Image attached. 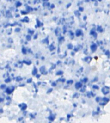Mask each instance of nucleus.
<instances>
[{
    "label": "nucleus",
    "instance_id": "nucleus-1",
    "mask_svg": "<svg viewBox=\"0 0 110 123\" xmlns=\"http://www.w3.org/2000/svg\"><path fill=\"white\" fill-rule=\"evenodd\" d=\"M102 93H104V94H107V93H109V90H110V89H109V88H108V87H104L103 88H102Z\"/></svg>",
    "mask_w": 110,
    "mask_h": 123
},
{
    "label": "nucleus",
    "instance_id": "nucleus-2",
    "mask_svg": "<svg viewBox=\"0 0 110 123\" xmlns=\"http://www.w3.org/2000/svg\"><path fill=\"white\" fill-rule=\"evenodd\" d=\"M91 49H92V50L93 52H94V51L96 50V49H97L96 44H93V45H92V47H91Z\"/></svg>",
    "mask_w": 110,
    "mask_h": 123
},
{
    "label": "nucleus",
    "instance_id": "nucleus-3",
    "mask_svg": "<svg viewBox=\"0 0 110 123\" xmlns=\"http://www.w3.org/2000/svg\"><path fill=\"white\" fill-rule=\"evenodd\" d=\"M75 86H76V88H79L82 86V84L80 83H77Z\"/></svg>",
    "mask_w": 110,
    "mask_h": 123
},
{
    "label": "nucleus",
    "instance_id": "nucleus-4",
    "mask_svg": "<svg viewBox=\"0 0 110 123\" xmlns=\"http://www.w3.org/2000/svg\"><path fill=\"white\" fill-rule=\"evenodd\" d=\"M81 33H82V32H81V30H77V32H76V34L77 36H80V34H81Z\"/></svg>",
    "mask_w": 110,
    "mask_h": 123
},
{
    "label": "nucleus",
    "instance_id": "nucleus-5",
    "mask_svg": "<svg viewBox=\"0 0 110 123\" xmlns=\"http://www.w3.org/2000/svg\"><path fill=\"white\" fill-rule=\"evenodd\" d=\"M21 5V3L18 2V3H17V5H16V6H20Z\"/></svg>",
    "mask_w": 110,
    "mask_h": 123
},
{
    "label": "nucleus",
    "instance_id": "nucleus-6",
    "mask_svg": "<svg viewBox=\"0 0 110 123\" xmlns=\"http://www.w3.org/2000/svg\"><path fill=\"white\" fill-rule=\"evenodd\" d=\"M68 49H72V44H69V45H68Z\"/></svg>",
    "mask_w": 110,
    "mask_h": 123
},
{
    "label": "nucleus",
    "instance_id": "nucleus-7",
    "mask_svg": "<svg viewBox=\"0 0 110 123\" xmlns=\"http://www.w3.org/2000/svg\"><path fill=\"white\" fill-rule=\"evenodd\" d=\"M26 38H27V39H28V40H30V36H26Z\"/></svg>",
    "mask_w": 110,
    "mask_h": 123
},
{
    "label": "nucleus",
    "instance_id": "nucleus-8",
    "mask_svg": "<svg viewBox=\"0 0 110 123\" xmlns=\"http://www.w3.org/2000/svg\"><path fill=\"white\" fill-rule=\"evenodd\" d=\"M62 74V72H59L57 73V75H60V74Z\"/></svg>",
    "mask_w": 110,
    "mask_h": 123
},
{
    "label": "nucleus",
    "instance_id": "nucleus-9",
    "mask_svg": "<svg viewBox=\"0 0 110 123\" xmlns=\"http://www.w3.org/2000/svg\"><path fill=\"white\" fill-rule=\"evenodd\" d=\"M24 50H25V49H24V48H23V53H24V54H25V53H26V52H25V51H24Z\"/></svg>",
    "mask_w": 110,
    "mask_h": 123
},
{
    "label": "nucleus",
    "instance_id": "nucleus-10",
    "mask_svg": "<svg viewBox=\"0 0 110 123\" xmlns=\"http://www.w3.org/2000/svg\"><path fill=\"white\" fill-rule=\"evenodd\" d=\"M93 88H96V89L98 88V87H97V86H95H95H93Z\"/></svg>",
    "mask_w": 110,
    "mask_h": 123
},
{
    "label": "nucleus",
    "instance_id": "nucleus-11",
    "mask_svg": "<svg viewBox=\"0 0 110 123\" xmlns=\"http://www.w3.org/2000/svg\"><path fill=\"white\" fill-rule=\"evenodd\" d=\"M10 79H6V81H6V83H8V82H9V81H10Z\"/></svg>",
    "mask_w": 110,
    "mask_h": 123
},
{
    "label": "nucleus",
    "instance_id": "nucleus-12",
    "mask_svg": "<svg viewBox=\"0 0 110 123\" xmlns=\"http://www.w3.org/2000/svg\"><path fill=\"white\" fill-rule=\"evenodd\" d=\"M32 81V79H28V83H30L31 81Z\"/></svg>",
    "mask_w": 110,
    "mask_h": 123
},
{
    "label": "nucleus",
    "instance_id": "nucleus-13",
    "mask_svg": "<svg viewBox=\"0 0 110 123\" xmlns=\"http://www.w3.org/2000/svg\"><path fill=\"white\" fill-rule=\"evenodd\" d=\"M4 86H5V85H2V86H1V88H4Z\"/></svg>",
    "mask_w": 110,
    "mask_h": 123
},
{
    "label": "nucleus",
    "instance_id": "nucleus-14",
    "mask_svg": "<svg viewBox=\"0 0 110 123\" xmlns=\"http://www.w3.org/2000/svg\"><path fill=\"white\" fill-rule=\"evenodd\" d=\"M19 28H18V29H16V31H17V32H18V31H19Z\"/></svg>",
    "mask_w": 110,
    "mask_h": 123
},
{
    "label": "nucleus",
    "instance_id": "nucleus-15",
    "mask_svg": "<svg viewBox=\"0 0 110 123\" xmlns=\"http://www.w3.org/2000/svg\"><path fill=\"white\" fill-rule=\"evenodd\" d=\"M80 10H83V8H80Z\"/></svg>",
    "mask_w": 110,
    "mask_h": 123
}]
</instances>
